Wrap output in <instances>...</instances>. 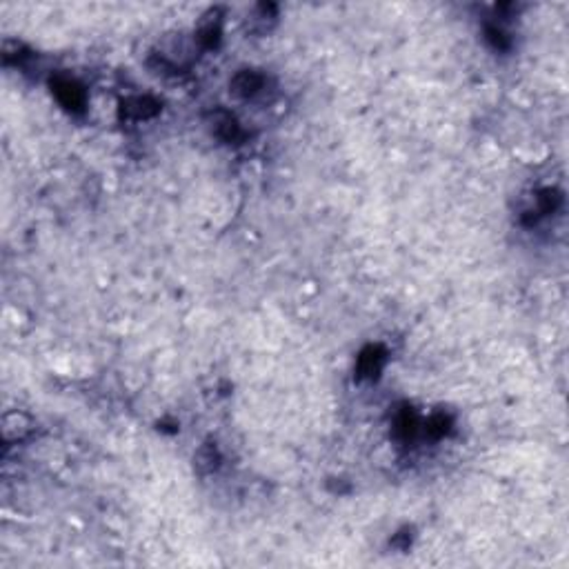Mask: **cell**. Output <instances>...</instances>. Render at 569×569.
Returning a JSON list of instances; mask_svg holds the SVG:
<instances>
[{
    "label": "cell",
    "mask_w": 569,
    "mask_h": 569,
    "mask_svg": "<svg viewBox=\"0 0 569 569\" xmlns=\"http://www.w3.org/2000/svg\"><path fill=\"white\" fill-rule=\"evenodd\" d=\"M262 87H265V76H260L256 71H249V69L236 74L234 80H232V90L240 98L256 96L258 92H262Z\"/></svg>",
    "instance_id": "obj_2"
},
{
    "label": "cell",
    "mask_w": 569,
    "mask_h": 569,
    "mask_svg": "<svg viewBox=\"0 0 569 569\" xmlns=\"http://www.w3.org/2000/svg\"><path fill=\"white\" fill-rule=\"evenodd\" d=\"M382 365V354L378 347H369L367 352L360 356V376H376Z\"/></svg>",
    "instance_id": "obj_7"
},
{
    "label": "cell",
    "mask_w": 569,
    "mask_h": 569,
    "mask_svg": "<svg viewBox=\"0 0 569 569\" xmlns=\"http://www.w3.org/2000/svg\"><path fill=\"white\" fill-rule=\"evenodd\" d=\"M29 432H31V421H29V416H25L23 411H12L3 418V439H5V443L23 441Z\"/></svg>",
    "instance_id": "obj_1"
},
{
    "label": "cell",
    "mask_w": 569,
    "mask_h": 569,
    "mask_svg": "<svg viewBox=\"0 0 569 569\" xmlns=\"http://www.w3.org/2000/svg\"><path fill=\"white\" fill-rule=\"evenodd\" d=\"M218 461H221V456H218V450H216L214 445H205V447H201V450L196 452V458H194L196 469H198L201 474H210V472H214V469L218 467Z\"/></svg>",
    "instance_id": "obj_6"
},
{
    "label": "cell",
    "mask_w": 569,
    "mask_h": 569,
    "mask_svg": "<svg viewBox=\"0 0 569 569\" xmlns=\"http://www.w3.org/2000/svg\"><path fill=\"white\" fill-rule=\"evenodd\" d=\"M123 112L131 118H149L158 112V103H154L151 98H131L123 105Z\"/></svg>",
    "instance_id": "obj_5"
},
{
    "label": "cell",
    "mask_w": 569,
    "mask_h": 569,
    "mask_svg": "<svg viewBox=\"0 0 569 569\" xmlns=\"http://www.w3.org/2000/svg\"><path fill=\"white\" fill-rule=\"evenodd\" d=\"M56 96L60 98V103L69 109H80L85 103V94L80 87L71 80H65V78L56 80Z\"/></svg>",
    "instance_id": "obj_3"
},
{
    "label": "cell",
    "mask_w": 569,
    "mask_h": 569,
    "mask_svg": "<svg viewBox=\"0 0 569 569\" xmlns=\"http://www.w3.org/2000/svg\"><path fill=\"white\" fill-rule=\"evenodd\" d=\"M487 38L491 40V45H494L496 49H505L509 45L505 31L498 29V27H487Z\"/></svg>",
    "instance_id": "obj_8"
},
{
    "label": "cell",
    "mask_w": 569,
    "mask_h": 569,
    "mask_svg": "<svg viewBox=\"0 0 569 569\" xmlns=\"http://www.w3.org/2000/svg\"><path fill=\"white\" fill-rule=\"evenodd\" d=\"M214 131H216V136H221L227 142H234L240 138V125L236 123L234 116H229L225 112H218L214 116Z\"/></svg>",
    "instance_id": "obj_4"
}]
</instances>
